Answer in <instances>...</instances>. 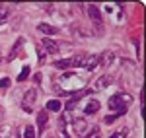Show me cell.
<instances>
[{"mask_svg":"<svg viewBox=\"0 0 146 138\" xmlns=\"http://www.w3.org/2000/svg\"><path fill=\"white\" fill-rule=\"evenodd\" d=\"M47 121H49V117H47V113H45V111H41V113L37 115V127H39V132H43V130H45Z\"/></svg>","mask_w":146,"mask_h":138,"instance_id":"obj_10","label":"cell"},{"mask_svg":"<svg viewBox=\"0 0 146 138\" xmlns=\"http://www.w3.org/2000/svg\"><path fill=\"white\" fill-rule=\"evenodd\" d=\"M111 138H119V134H113V136Z\"/></svg>","mask_w":146,"mask_h":138,"instance_id":"obj_18","label":"cell"},{"mask_svg":"<svg viewBox=\"0 0 146 138\" xmlns=\"http://www.w3.org/2000/svg\"><path fill=\"white\" fill-rule=\"evenodd\" d=\"M35 97H37V92H35V90H27V92L23 93V99H22L23 111H31V107H33V103H35Z\"/></svg>","mask_w":146,"mask_h":138,"instance_id":"obj_2","label":"cell"},{"mask_svg":"<svg viewBox=\"0 0 146 138\" xmlns=\"http://www.w3.org/2000/svg\"><path fill=\"white\" fill-rule=\"evenodd\" d=\"M111 82H113V76H111V74H101L100 78L94 82V90H96V92H100V90H105V88H107Z\"/></svg>","mask_w":146,"mask_h":138,"instance_id":"obj_4","label":"cell"},{"mask_svg":"<svg viewBox=\"0 0 146 138\" xmlns=\"http://www.w3.org/2000/svg\"><path fill=\"white\" fill-rule=\"evenodd\" d=\"M88 16H90V20L96 23V25H101V12L96 4H90V6H88Z\"/></svg>","mask_w":146,"mask_h":138,"instance_id":"obj_5","label":"cell"},{"mask_svg":"<svg viewBox=\"0 0 146 138\" xmlns=\"http://www.w3.org/2000/svg\"><path fill=\"white\" fill-rule=\"evenodd\" d=\"M27 76H29V66H23V68H22V74L18 76V82L27 80Z\"/></svg>","mask_w":146,"mask_h":138,"instance_id":"obj_13","label":"cell"},{"mask_svg":"<svg viewBox=\"0 0 146 138\" xmlns=\"http://www.w3.org/2000/svg\"><path fill=\"white\" fill-rule=\"evenodd\" d=\"M23 138H35V130L31 127H25V130H23Z\"/></svg>","mask_w":146,"mask_h":138,"instance_id":"obj_14","label":"cell"},{"mask_svg":"<svg viewBox=\"0 0 146 138\" xmlns=\"http://www.w3.org/2000/svg\"><path fill=\"white\" fill-rule=\"evenodd\" d=\"M37 29L41 31V33H47V35H55L58 29L56 27H53V25H49V23H39L37 25Z\"/></svg>","mask_w":146,"mask_h":138,"instance_id":"obj_9","label":"cell"},{"mask_svg":"<svg viewBox=\"0 0 146 138\" xmlns=\"http://www.w3.org/2000/svg\"><path fill=\"white\" fill-rule=\"evenodd\" d=\"M125 103H131V95H127V93H117V95H113V97H109V109L111 111H117L119 115H123L125 111H127V105Z\"/></svg>","mask_w":146,"mask_h":138,"instance_id":"obj_1","label":"cell"},{"mask_svg":"<svg viewBox=\"0 0 146 138\" xmlns=\"http://www.w3.org/2000/svg\"><path fill=\"white\" fill-rule=\"evenodd\" d=\"M98 64H100V55H86V60H84L82 66L86 70H94Z\"/></svg>","mask_w":146,"mask_h":138,"instance_id":"obj_6","label":"cell"},{"mask_svg":"<svg viewBox=\"0 0 146 138\" xmlns=\"http://www.w3.org/2000/svg\"><path fill=\"white\" fill-rule=\"evenodd\" d=\"M6 18H8V8H6L4 4H0V22L6 20Z\"/></svg>","mask_w":146,"mask_h":138,"instance_id":"obj_15","label":"cell"},{"mask_svg":"<svg viewBox=\"0 0 146 138\" xmlns=\"http://www.w3.org/2000/svg\"><path fill=\"white\" fill-rule=\"evenodd\" d=\"M41 47L45 49V55H56L60 51V45L56 41H53V39H47V37L41 41Z\"/></svg>","mask_w":146,"mask_h":138,"instance_id":"obj_3","label":"cell"},{"mask_svg":"<svg viewBox=\"0 0 146 138\" xmlns=\"http://www.w3.org/2000/svg\"><path fill=\"white\" fill-rule=\"evenodd\" d=\"M74 130H76L78 136H84L86 130H88V123H86L84 119H76V121H74Z\"/></svg>","mask_w":146,"mask_h":138,"instance_id":"obj_7","label":"cell"},{"mask_svg":"<svg viewBox=\"0 0 146 138\" xmlns=\"http://www.w3.org/2000/svg\"><path fill=\"white\" fill-rule=\"evenodd\" d=\"M111 62H113V53L111 51L103 53V55L100 57V64H105V66H107V64H111Z\"/></svg>","mask_w":146,"mask_h":138,"instance_id":"obj_11","label":"cell"},{"mask_svg":"<svg viewBox=\"0 0 146 138\" xmlns=\"http://www.w3.org/2000/svg\"><path fill=\"white\" fill-rule=\"evenodd\" d=\"M117 117H121V115H119V113H115V115H109V117H105V123H107V125H111V123L115 121V119H117Z\"/></svg>","mask_w":146,"mask_h":138,"instance_id":"obj_16","label":"cell"},{"mask_svg":"<svg viewBox=\"0 0 146 138\" xmlns=\"http://www.w3.org/2000/svg\"><path fill=\"white\" fill-rule=\"evenodd\" d=\"M8 86H10V80L8 78H2L0 80V88H8Z\"/></svg>","mask_w":146,"mask_h":138,"instance_id":"obj_17","label":"cell"},{"mask_svg":"<svg viewBox=\"0 0 146 138\" xmlns=\"http://www.w3.org/2000/svg\"><path fill=\"white\" fill-rule=\"evenodd\" d=\"M98 111H100V101H98V99L88 101V105H86V115H94V113H98Z\"/></svg>","mask_w":146,"mask_h":138,"instance_id":"obj_8","label":"cell"},{"mask_svg":"<svg viewBox=\"0 0 146 138\" xmlns=\"http://www.w3.org/2000/svg\"><path fill=\"white\" fill-rule=\"evenodd\" d=\"M47 109H49V111H60V101H56V99H51V101L47 103Z\"/></svg>","mask_w":146,"mask_h":138,"instance_id":"obj_12","label":"cell"}]
</instances>
